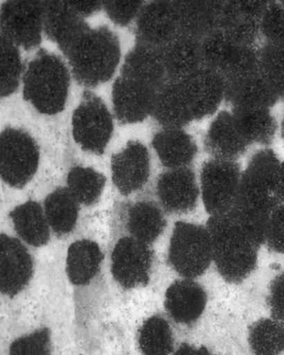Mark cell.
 Wrapping results in <instances>:
<instances>
[{
    "mask_svg": "<svg viewBox=\"0 0 284 355\" xmlns=\"http://www.w3.org/2000/svg\"><path fill=\"white\" fill-rule=\"evenodd\" d=\"M206 228L211 241L213 263L226 282L240 284L256 269L258 245L231 214L209 216Z\"/></svg>",
    "mask_w": 284,
    "mask_h": 355,
    "instance_id": "1",
    "label": "cell"
},
{
    "mask_svg": "<svg viewBox=\"0 0 284 355\" xmlns=\"http://www.w3.org/2000/svg\"><path fill=\"white\" fill-rule=\"evenodd\" d=\"M64 55L78 83L96 87L113 77L121 60V44L109 28L89 27Z\"/></svg>",
    "mask_w": 284,
    "mask_h": 355,
    "instance_id": "2",
    "label": "cell"
},
{
    "mask_svg": "<svg viewBox=\"0 0 284 355\" xmlns=\"http://www.w3.org/2000/svg\"><path fill=\"white\" fill-rule=\"evenodd\" d=\"M24 98L39 113L63 111L70 85L69 69L61 58L42 49L28 64L24 78Z\"/></svg>",
    "mask_w": 284,
    "mask_h": 355,
    "instance_id": "3",
    "label": "cell"
},
{
    "mask_svg": "<svg viewBox=\"0 0 284 355\" xmlns=\"http://www.w3.org/2000/svg\"><path fill=\"white\" fill-rule=\"evenodd\" d=\"M281 162L269 147L255 152L242 169L240 191L232 209L245 216L269 218L278 204L275 191Z\"/></svg>",
    "mask_w": 284,
    "mask_h": 355,
    "instance_id": "4",
    "label": "cell"
},
{
    "mask_svg": "<svg viewBox=\"0 0 284 355\" xmlns=\"http://www.w3.org/2000/svg\"><path fill=\"white\" fill-rule=\"evenodd\" d=\"M168 260L184 279H195L203 275L213 263L211 241L206 226L176 223Z\"/></svg>",
    "mask_w": 284,
    "mask_h": 355,
    "instance_id": "5",
    "label": "cell"
},
{
    "mask_svg": "<svg viewBox=\"0 0 284 355\" xmlns=\"http://www.w3.org/2000/svg\"><path fill=\"white\" fill-rule=\"evenodd\" d=\"M242 169L238 161L210 158L202 164L200 195L209 216L231 211L240 191Z\"/></svg>",
    "mask_w": 284,
    "mask_h": 355,
    "instance_id": "6",
    "label": "cell"
},
{
    "mask_svg": "<svg viewBox=\"0 0 284 355\" xmlns=\"http://www.w3.org/2000/svg\"><path fill=\"white\" fill-rule=\"evenodd\" d=\"M39 150L34 139L21 130L7 128L0 137V173L10 187L21 189L39 166Z\"/></svg>",
    "mask_w": 284,
    "mask_h": 355,
    "instance_id": "7",
    "label": "cell"
},
{
    "mask_svg": "<svg viewBox=\"0 0 284 355\" xmlns=\"http://www.w3.org/2000/svg\"><path fill=\"white\" fill-rule=\"evenodd\" d=\"M72 129L73 137L82 150L103 155L112 137V115L100 97L86 92L73 114Z\"/></svg>",
    "mask_w": 284,
    "mask_h": 355,
    "instance_id": "8",
    "label": "cell"
},
{
    "mask_svg": "<svg viewBox=\"0 0 284 355\" xmlns=\"http://www.w3.org/2000/svg\"><path fill=\"white\" fill-rule=\"evenodd\" d=\"M44 1L12 0L0 10L1 37L17 47L39 46L44 31Z\"/></svg>",
    "mask_w": 284,
    "mask_h": 355,
    "instance_id": "9",
    "label": "cell"
},
{
    "mask_svg": "<svg viewBox=\"0 0 284 355\" xmlns=\"http://www.w3.org/2000/svg\"><path fill=\"white\" fill-rule=\"evenodd\" d=\"M267 1L229 0L222 8L219 31L238 45L259 46L261 19Z\"/></svg>",
    "mask_w": 284,
    "mask_h": 355,
    "instance_id": "10",
    "label": "cell"
},
{
    "mask_svg": "<svg viewBox=\"0 0 284 355\" xmlns=\"http://www.w3.org/2000/svg\"><path fill=\"white\" fill-rule=\"evenodd\" d=\"M153 260V251L148 243L134 237L123 238L111 255V271L126 290L145 286L150 282Z\"/></svg>",
    "mask_w": 284,
    "mask_h": 355,
    "instance_id": "11",
    "label": "cell"
},
{
    "mask_svg": "<svg viewBox=\"0 0 284 355\" xmlns=\"http://www.w3.org/2000/svg\"><path fill=\"white\" fill-rule=\"evenodd\" d=\"M180 83L195 121L212 119L224 105L226 80L219 73L201 68Z\"/></svg>",
    "mask_w": 284,
    "mask_h": 355,
    "instance_id": "12",
    "label": "cell"
},
{
    "mask_svg": "<svg viewBox=\"0 0 284 355\" xmlns=\"http://www.w3.org/2000/svg\"><path fill=\"white\" fill-rule=\"evenodd\" d=\"M157 195L168 212L193 211L201 197L196 173L191 167L168 169L159 178Z\"/></svg>",
    "mask_w": 284,
    "mask_h": 355,
    "instance_id": "13",
    "label": "cell"
},
{
    "mask_svg": "<svg viewBox=\"0 0 284 355\" xmlns=\"http://www.w3.org/2000/svg\"><path fill=\"white\" fill-rule=\"evenodd\" d=\"M204 150L210 158L238 161L248 151L249 144L238 130L230 110H221L210 121L204 138Z\"/></svg>",
    "mask_w": 284,
    "mask_h": 355,
    "instance_id": "14",
    "label": "cell"
},
{
    "mask_svg": "<svg viewBox=\"0 0 284 355\" xmlns=\"http://www.w3.org/2000/svg\"><path fill=\"white\" fill-rule=\"evenodd\" d=\"M138 43L162 48L179 35L172 1H153L143 6L136 21Z\"/></svg>",
    "mask_w": 284,
    "mask_h": 355,
    "instance_id": "15",
    "label": "cell"
},
{
    "mask_svg": "<svg viewBox=\"0 0 284 355\" xmlns=\"http://www.w3.org/2000/svg\"><path fill=\"white\" fill-rule=\"evenodd\" d=\"M112 179L123 196L139 191L149 180L150 159L149 151L143 144L130 141L111 159Z\"/></svg>",
    "mask_w": 284,
    "mask_h": 355,
    "instance_id": "16",
    "label": "cell"
},
{
    "mask_svg": "<svg viewBox=\"0 0 284 355\" xmlns=\"http://www.w3.org/2000/svg\"><path fill=\"white\" fill-rule=\"evenodd\" d=\"M157 89L118 77L113 85L112 101L115 115L122 123H136L145 121L153 112Z\"/></svg>",
    "mask_w": 284,
    "mask_h": 355,
    "instance_id": "17",
    "label": "cell"
},
{
    "mask_svg": "<svg viewBox=\"0 0 284 355\" xmlns=\"http://www.w3.org/2000/svg\"><path fill=\"white\" fill-rule=\"evenodd\" d=\"M172 3L179 35L201 41L219 30L224 1L179 0Z\"/></svg>",
    "mask_w": 284,
    "mask_h": 355,
    "instance_id": "18",
    "label": "cell"
},
{
    "mask_svg": "<svg viewBox=\"0 0 284 355\" xmlns=\"http://www.w3.org/2000/svg\"><path fill=\"white\" fill-rule=\"evenodd\" d=\"M0 288L3 295L14 297L27 286L33 275V259L18 239L1 234Z\"/></svg>",
    "mask_w": 284,
    "mask_h": 355,
    "instance_id": "19",
    "label": "cell"
},
{
    "mask_svg": "<svg viewBox=\"0 0 284 355\" xmlns=\"http://www.w3.org/2000/svg\"><path fill=\"white\" fill-rule=\"evenodd\" d=\"M89 28L69 1H44V31L64 53Z\"/></svg>",
    "mask_w": 284,
    "mask_h": 355,
    "instance_id": "20",
    "label": "cell"
},
{
    "mask_svg": "<svg viewBox=\"0 0 284 355\" xmlns=\"http://www.w3.org/2000/svg\"><path fill=\"white\" fill-rule=\"evenodd\" d=\"M280 101L258 71L226 80L224 105L229 110H272Z\"/></svg>",
    "mask_w": 284,
    "mask_h": 355,
    "instance_id": "21",
    "label": "cell"
},
{
    "mask_svg": "<svg viewBox=\"0 0 284 355\" xmlns=\"http://www.w3.org/2000/svg\"><path fill=\"white\" fill-rule=\"evenodd\" d=\"M208 295L203 286L195 279L177 280L168 287L164 307L177 323L190 325L203 315Z\"/></svg>",
    "mask_w": 284,
    "mask_h": 355,
    "instance_id": "22",
    "label": "cell"
},
{
    "mask_svg": "<svg viewBox=\"0 0 284 355\" xmlns=\"http://www.w3.org/2000/svg\"><path fill=\"white\" fill-rule=\"evenodd\" d=\"M121 76L158 90L167 81L161 49L136 44L125 57Z\"/></svg>",
    "mask_w": 284,
    "mask_h": 355,
    "instance_id": "23",
    "label": "cell"
},
{
    "mask_svg": "<svg viewBox=\"0 0 284 355\" xmlns=\"http://www.w3.org/2000/svg\"><path fill=\"white\" fill-rule=\"evenodd\" d=\"M152 115L163 129H184L195 121L180 82L167 80L160 87Z\"/></svg>",
    "mask_w": 284,
    "mask_h": 355,
    "instance_id": "24",
    "label": "cell"
},
{
    "mask_svg": "<svg viewBox=\"0 0 284 355\" xmlns=\"http://www.w3.org/2000/svg\"><path fill=\"white\" fill-rule=\"evenodd\" d=\"M160 49L168 81L182 82L203 68L199 40L179 35Z\"/></svg>",
    "mask_w": 284,
    "mask_h": 355,
    "instance_id": "25",
    "label": "cell"
},
{
    "mask_svg": "<svg viewBox=\"0 0 284 355\" xmlns=\"http://www.w3.org/2000/svg\"><path fill=\"white\" fill-rule=\"evenodd\" d=\"M152 144L168 169L190 167L197 155L195 139L184 129H163L154 135Z\"/></svg>",
    "mask_w": 284,
    "mask_h": 355,
    "instance_id": "26",
    "label": "cell"
},
{
    "mask_svg": "<svg viewBox=\"0 0 284 355\" xmlns=\"http://www.w3.org/2000/svg\"><path fill=\"white\" fill-rule=\"evenodd\" d=\"M231 111L238 130L250 146L266 148L273 144L280 125L272 110Z\"/></svg>",
    "mask_w": 284,
    "mask_h": 355,
    "instance_id": "27",
    "label": "cell"
},
{
    "mask_svg": "<svg viewBox=\"0 0 284 355\" xmlns=\"http://www.w3.org/2000/svg\"><path fill=\"white\" fill-rule=\"evenodd\" d=\"M104 259L100 247L88 239L73 243L69 248L66 272L75 286H85L94 279L100 270Z\"/></svg>",
    "mask_w": 284,
    "mask_h": 355,
    "instance_id": "28",
    "label": "cell"
},
{
    "mask_svg": "<svg viewBox=\"0 0 284 355\" xmlns=\"http://www.w3.org/2000/svg\"><path fill=\"white\" fill-rule=\"evenodd\" d=\"M19 236L28 245L40 247L49 241L48 223L41 206L35 201H28L16 207L10 214Z\"/></svg>",
    "mask_w": 284,
    "mask_h": 355,
    "instance_id": "29",
    "label": "cell"
},
{
    "mask_svg": "<svg viewBox=\"0 0 284 355\" xmlns=\"http://www.w3.org/2000/svg\"><path fill=\"white\" fill-rule=\"evenodd\" d=\"M127 227L132 236L149 245L163 232L166 220L157 205L152 202L141 201L130 206Z\"/></svg>",
    "mask_w": 284,
    "mask_h": 355,
    "instance_id": "30",
    "label": "cell"
},
{
    "mask_svg": "<svg viewBox=\"0 0 284 355\" xmlns=\"http://www.w3.org/2000/svg\"><path fill=\"white\" fill-rule=\"evenodd\" d=\"M67 188H59L44 201V213L49 226L57 235L67 234L75 228L79 205Z\"/></svg>",
    "mask_w": 284,
    "mask_h": 355,
    "instance_id": "31",
    "label": "cell"
},
{
    "mask_svg": "<svg viewBox=\"0 0 284 355\" xmlns=\"http://www.w3.org/2000/svg\"><path fill=\"white\" fill-rule=\"evenodd\" d=\"M138 343L142 355H170L174 349L170 324L161 316L149 318L139 330Z\"/></svg>",
    "mask_w": 284,
    "mask_h": 355,
    "instance_id": "32",
    "label": "cell"
},
{
    "mask_svg": "<svg viewBox=\"0 0 284 355\" xmlns=\"http://www.w3.org/2000/svg\"><path fill=\"white\" fill-rule=\"evenodd\" d=\"M238 44L218 30L200 41L202 67L219 73L224 78Z\"/></svg>",
    "mask_w": 284,
    "mask_h": 355,
    "instance_id": "33",
    "label": "cell"
},
{
    "mask_svg": "<svg viewBox=\"0 0 284 355\" xmlns=\"http://www.w3.org/2000/svg\"><path fill=\"white\" fill-rule=\"evenodd\" d=\"M254 355H279L284 351V324L272 319H262L251 326L249 334Z\"/></svg>",
    "mask_w": 284,
    "mask_h": 355,
    "instance_id": "34",
    "label": "cell"
},
{
    "mask_svg": "<svg viewBox=\"0 0 284 355\" xmlns=\"http://www.w3.org/2000/svg\"><path fill=\"white\" fill-rule=\"evenodd\" d=\"M105 183V175L91 168L73 167L67 177L69 191L78 203L86 206L96 203Z\"/></svg>",
    "mask_w": 284,
    "mask_h": 355,
    "instance_id": "35",
    "label": "cell"
},
{
    "mask_svg": "<svg viewBox=\"0 0 284 355\" xmlns=\"http://www.w3.org/2000/svg\"><path fill=\"white\" fill-rule=\"evenodd\" d=\"M258 71L279 101H284V43L261 44Z\"/></svg>",
    "mask_w": 284,
    "mask_h": 355,
    "instance_id": "36",
    "label": "cell"
},
{
    "mask_svg": "<svg viewBox=\"0 0 284 355\" xmlns=\"http://www.w3.org/2000/svg\"><path fill=\"white\" fill-rule=\"evenodd\" d=\"M1 97L10 96L18 89L23 72V64L19 49L1 37Z\"/></svg>",
    "mask_w": 284,
    "mask_h": 355,
    "instance_id": "37",
    "label": "cell"
},
{
    "mask_svg": "<svg viewBox=\"0 0 284 355\" xmlns=\"http://www.w3.org/2000/svg\"><path fill=\"white\" fill-rule=\"evenodd\" d=\"M262 43H284V3L267 1L261 19Z\"/></svg>",
    "mask_w": 284,
    "mask_h": 355,
    "instance_id": "38",
    "label": "cell"
},
{
    "mask_svg": "<svg viewBox=\"0 0 284 355\" xmlns=\"http://www.w3.org/2000/svg\"><path fill=\"white\" fill-rule=\"evenodd\" d=\"M51 333L42 328L12 343L9 355H51Z\"/></svg>",
    "mask_w": 284,
    "mask_h": 355,
    "instance_id": "39",
    "label": "cell"
},
{
    "mask_svg": "<svg viewBox=\"0 0 284 355\" xmlns=\"http://www.w3.org/2000/svg\"><path fill=\"white\" fill-rule=\"evenodd\" d=\"M269 251L284 254V205L278 203L267 223L265 243Z\"/></svg>",
    "mask_w": 284,
    "mask_h": 355,
    "instance_id": "40",
    "label": "cell"
},
{
    "mask_svg": "<svg viewBox=\"0 0 284 355\" xmlns=\"http://www.w3.org/2000/svg\"><path fill=\"white\" fill-rule=\"evenodd\" d=\"M143 6V1H104L103 5L108 17L121 26L137 18Z\"/></svg>",
    "mask_w": 284,
    "mask_h": 355,
    "instance_id": "41",
    "label": "cell"
},
{
    "mask_svg": "<svg viewBox=\"0 0 284 355\" xmlns=\"http://www.w3.org/2000/svg\"><path fill=\"white\" fill-rule=\"evenodd\" d=\"M267 303L272 318L284 324V272L272 282Z\"/></svg>",
    "mask_w": 284,
    "mask_h": 355,
    "instance_id": "42",
    "label": "cell"
},
{
    "mask_svg": "<svg viewBox=\"0 0 284 355\" xmlns=\"http://www.w3.org/2000/svg\"><path fill=\"white\" fill-rule=\"evenodd\" d=\"M69 3L83 18L96 14L104 5V1H69Z\"/></svg>",
    "mask_w": 284,
    "mask_h": 355,
    "instance_id": "43",
    "label": "cell"
},
{
    "mask_svg": "<svg viewBox=\"0 0 284 355\" xmlns=\"http://www.w3.org/2000/svg\"><path fill=\"white\" fill-rule=\"evenodd\" d=\"M174 355H213L205 347H197L188 344H183Z\"/></svg>",
    "mask_w": 284,
    "mask_h": 355,
    "instance_id": "44",
    "label": "cell"
},
{
    "mask_svg": "<svg viewBox=\"0 0 284 355\" xmlns=\"http://www.w3.org/2000/svg\"><path fill=\"white\" fill-rule=\"evenodd\" d=\"M275 196L278 203L284 205V161L280 164Z\"/></svg>",
    "mask_w": 284,
    "mask_h": 355,
    "instance_id": "45",
    "label": "cell"
},
{
    "mask_svg": "<svg viewBox=\"0 0 284 355\" xmlns=\"http://www.w3.org/2000/svg\"><path fill=\"white\" fill-rule=\"evenodd\" d=\"M280 132H281L282 138L284 141V113L283 115L282 121L280 123Z\"/></svg>",
    "mask_w": 284,
    "mask_h": 355,
    "instance_id": "46",
    "label": "cell"
}]
</instances>
